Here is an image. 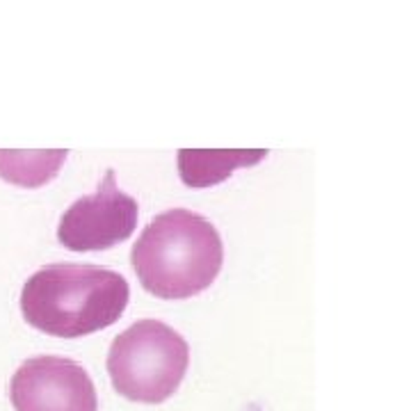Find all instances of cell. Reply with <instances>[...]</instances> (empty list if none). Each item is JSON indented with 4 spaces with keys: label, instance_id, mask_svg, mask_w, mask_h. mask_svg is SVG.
Returning <instances> with one entry per match:
<instances>
[{
    "label": "cell",
    "instance_id": "cell-1",
    "mask_svg": "<svg viewBox=\"0 0 411 411\" xmlns=\"http://www.w3.org/2000/svg\"><path fill=\"white\" fill-rule=\"evenodd\" d=\"M130 288L119 272L96 265L53 263L21 290V311L30 327L58 338H80L121 318Z\"/></svg>",
    "mask_w": 411,
    "mask_h": 411
},
{
    "label": "cell",
    "instance_id": "cell-2",
    "mask_svg": "<svg viewBox=\"0 0 411 411\" xmlns=\"http://www.w3.org/2000/svg\"><path fill=\"white\" fill-rule=\"evenodd\" d=\"M140 284L160 299H188L210 288L224 260V247L208 219L185 208L160 212L130 251Z\"/></svg>",
    "mask_w": 411,
    "mask_h": 411
},
{
    "label": "cell",
    "instance_id": "cell-3",
    "mask_svg": "<svg viewBox=\"0 0 411 411\" xmlns=\"http://www.w3.org/2000/svg\"><path fill=\"white\" fill-rule=\"evenodd\" d=\"M190 366V345L160 320H140L110 345L108 375L126 400L160 404L181 386Z\"/></svg>",
    "mask_w": 411,
    "mask_h": 411
},
{
    "label": "cell",
    "instance_id": "cell-4",
    "mask_svg": "<svg viewBox=\"0 0 411 411\" xmlns=\"http://www.w3.org/2000/svg\"><path fill=\"white\" fill-rule=\"evenodd\" d=\"M14 411H99L87 370L64 356H34L18 366L10 382Z\"/></svg>",
    "mask_w": 411,
    "mask_h": 411
},
{
    "label": "cell",
    "instance_id": "cell-5",
    "mask_svg": "<svg viewBox=\"0 0 411 411\" xmlns=\"http://www.w3.org/2000/svg\"><path fill=\"white\" fill-rule=\"evenodd\" d=\"M137 226V201L116 188L108 169L94 195L78 199L60 219L58 240L71 251H101L123 242Z\"/></svg>",
    "mask_w": 411,
    "mask_h": 411
},
{
    "label": "cell",
    "instance_id": "cell-6",
    "mask_svg": "<svg viewBox=\"0 0 411 411\" xmlns=\"http://www.w3.org/2000/svg\"><path fill=\"white\" fill-rule=\"evenodd\" d=\"M267 155V151H181L178 171L190 188H208L240 167H251Z\"/></svg>",
    "mask_w": 411,
    "mask_h": 411
},
{
    "label": "cell",
    "instance_id": "cell-7",
    "mask_svg": "<svg viewBox=\"0 0 411 411\" xmlns=\"http://www.w3.org/2000/svg\"><path fill=\"white\" fill-rule=\"evenodd\" d=\"M66 151H0V176L21 188H39L60 171Z\"/></svg>",
    "mask_w": 411,
    "mask_h": 411
}]
</instances>
